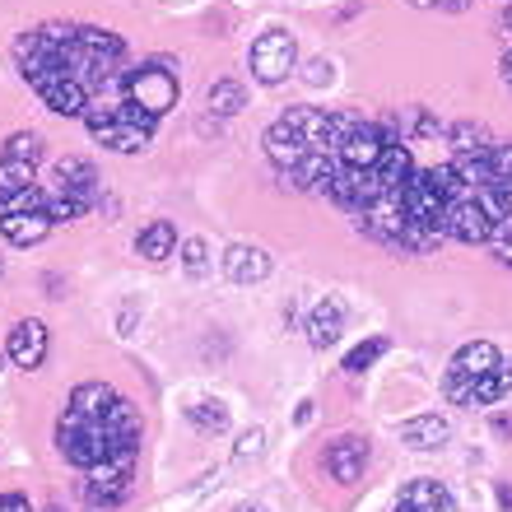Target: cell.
Wrapping results in <instances>:
<instances>
[{"instance_id":"cb8c5ba5","label":"cell","mask_w":512,"mask_h":512,"mask_svg":"<svg viewBox=\"0 0 512 512\" xmlns=\"http://www.w3.org/2000/svg\"><path fill=\"white\" fill-rule=\"evenodd\" d=\"M47 191L38 187H19V191H5L0 196V215H47Z\"/></svg>"},{"instance_id":"9a60e30c","label":"cell","mask_w":512,"mask_h":512,"mask_svg":"<svg viewBox=\"0 0 512 512\" xmlns=\"http://www.w3.org/2000/svg\"><path fill=\"white\" fill-rule=\"evenodd\" d=\"M508 391H512V368L499 364L494 373H485V378H475V382H466L461 391H452L447 401H457V405H494V401H503Z\"/></svg>"},{"instance_id":"d6a6232c","label":"cell","mask_w":512,"mask_h":512,"mask_svg":"<svg viewBox=\"0 0 512 512\" xmlns=\"http://www.w3.org/2000/svg\"><path fill=\"white\" fill-rule=\"evenodd\" d=\"M489 173L494 182H512V145H489Z\"/></svg>"},{"instance_id":"ffe728a7","label":"cell","mask_w":512,"mask_h":512,"mask_svg":"<svg viewBox=\"0 0 512 512\" xmlns=\"http://www.w3.org/2000/svg\"><path fill=\"white\" fill-rule=\"evenodd\" d=\"M266 154H270V159H275V163H280L284 173H294L298 163H308V159H312V154H308V149H303V145H298V140H294V131H289V126H284V122H275V126H270V131H266Z\"/></svg>"},{"instance_id":"52a82bcc","label":"cell","mask_w":512,"mask_h":512,"mask_svg":"<svg viewBox=\"0 0 512 512\" xmlns=\"http://www.w3.org/2000/svg\"><path fill=\"white\" fill-rule=\"evenodd\" d=\"M247 61H252V75L261 84L289 80V70L298 66V42H294V33H284V28H270V33H261V38L252 42Z\"/></svg>"},{"instance_id":"5bb4252c","label":"cell","mask_w":512,"mask_h":512,"mask_svg":"<svg viewBox=\"0 0 512 512\" xmlns=\"http://www.w3.org/2000/svg\"><path fill=\"white\" fill-rule=\"evenodd\" d=\"M396 512H457V503L438 480H410L396 499Z\"/></svg>"},{"instance_id":"e575fe53","label":"cell","mask_w":512,"mask_h":512,"mask_svg":"<svg viewBox=\"0 0 512 512\" xmlns=\"http://www.w3.org/2000/svg\"><path fill=\"white\" fill-rule=\"evenodd\" d=\"M266 447V429H247L243 438H238V457H256Z\"/></svg>"},{"instance_id":"ac0fdd59","label":"cell","mask_w":512,"mask_h":512,"mask_svg":"<svg viewBox=\"0 0 512 512\" xmlns=\"http://www.w3.org/2000/svg\"><path fill=\"white\" fill-rule=\"evenodd\" d=\"M340 331H345V308H340L336 298H322L308 317V340L317 345V350H331V345L340 340Z\"/></svg>"},{"instance_id":"6da1fadb","label":"cell","mask_w":512,"mask_h":512,"mask_svg":"<svg viewBox=\"0 0 512 512\" xmlns=\"http://www.w3.org/2000/svg\"><path fill=\"white\" fill-rule=\"evenodd\" d=\"M56 447L70 466L80 471H94L117 452H140V419H135L131 401H117L103 410V415H80V410H66L61 424H56Z\"/></svg>"},{"instance_id":"1f68e13d","label":"cell","mask_w":512,"mask_h":512,"mask_svg":"<svg viewBox=\"0 0 512 512\" xmlns=\"http://www.w3.org/2000/svg\"><path fill=\"white\" fill-rule=\"evenodd\" d=\"M489 247L499 252V261H503V266H512V215L494 224V233H489Z\"/></svg>"},{"instance_id":"d6986e66","label":"cell","mask_w":512,"mask_h":512,"mask_svg":"<svg viewBox=\"0 0 512 512\" xmlns=\"http://www.w3.org/2000/svg\"><path fill=\"white\" fill-rule=\"evenodd\" d=\"M56 219L52 215H0V233L10 238L14 247H33L52 233Z\"/></svg>"},{"instance_id":"60d3db41","label":"cell","mask_w":512,"mask_h":512,"mask_svg":"<svg viewBox=\"0 0 512 512\" xmlns=\"http://www.w3.org/2000/svg\"><path fill=\"white\" fill-rule=\"evenodd\" d=\"M503 75H508V80H512V56H508V61H503Z\"/></svg>"},{"instance_id":"277c9868","label":"cell","mask_w":512,"mask_h":512,"mask_svg":"<svg viewBox=\"0 0 512 512\" xmlns=\"http://www.w3.org/2000/svg\"><path fill=\"white\" fill-rule=\"evenodd\" d=\"M280 122L294 131V140L308 149V154H331V159H336L340 131H345L350 117H336V112H322V108H289Z\"/></svg>"},{"instance_id":"44dd1931","label":"cell","mask_w":512,"mask_h":512,"mask_svg":"<svg viewBox=\"0 0 512 512\" xmlns=\"http://www.w3.org/2000/svg\"><path fill=\"white\" fill-rule=\"evenodd\" d=\"M378 182H382V191H401L410 177H415V163H410V149L405 145H387V154L378 159Z\"/></svg>"},{"instance_id":"d4e9b609","label":"cell","mask_w":512,"mask_h":512,"mask_svg":"<svg viewBox=\"0 0 512 512\" xmlns=\"http://www.w3.org/2000/svg\"><path fill=\"white\" fill-rule=\"evenodd\" d=\"M205 103H210L215 117H233V112H243L247 94H243V84L238 80H215L210 84V94H205Z\"/></svg>"},{"instance_id":"ba28073f","label":"cell","mask_w":512,"mask_h":512,"mask_svg":"<svg viewBox=\"0 0 512 512\" xmlns=\"http://www.w3.org/2000/svg\"><path fill=\"white\" fill-rule=\"evenodd\" d=\"M387 145H396L387 135V126H373V122H345L340 131V145H336V163L345 168H378V159L387 154Z\"/></svg>"},{"instance_id":"83f0119b","label":"cell","mask_w":512,"mask_h":512,"mask_svg":"<svg viewBox=\"0 0 512 512\" xmlns=\"http://www.w3.org/2000/svg\"><path fill=\"white\" fill-rule=\"evenodd\" d=\"M452 145L457 154H475V149H489V131L480 122H457L452 126Z\"/></svg>"},{"instance_id":"f35d334b","label":"cell","mask_w":512,"mask_h":512,"mask_svg":"<svg viewBox=\"0 0 512 512\" xmlns=\"http://www.w3.org/2000/svg\"><path fill=\"white\" fill-rule=\"evenodd\" d=\"M499 503H503V508H512V489H508V485L499 489Z\"/></svg>"},{"instance_id":"9c48e42d","label":"cell","mask_w":512,"mask_h":512,"mask_svg":"<svg viewBox=\"0 0 512 512\" xmlns=\"http://www.w3.org/2000/svg\"><path fill=\"white\" fill-rule=\"evenodd\" d=\"M503 364V354L499 345H489V340H471V345H461L457 354H452V364H447V382L443 391L452 396V391H461L466 382L475 378H485V373H494V368Z\"/></svg>"},{"instance_id":"4fadbf2b","label":"cell","mask_w":512,"mask_h":512,"mask_svg":"<svg viewBox=\"0 0 512 512\" xmlns=\"http://www.w3.org/2000/svg\"><path fill=\"white\" fill-rule=\"evenodd\" d=\"M5 354H10L19 368H38L42 359H47V326L42 322H14L10 340H5Z\"/></svg>"},{"instance_id":"4dcf8cb0","label":"cell","mask_w":512,"mask_h":512,"mask_svg":"<svg viewBox=\"0 0 512 512\" xmlns=\"http://www.w3.org/2000/svg\"><path fill=\"white\" fill-rule=\"evenodd\" d=\"M182 261H187L191 275H205V270H210V247H205L201 238H187V243H182Z\"/></svg>"},{"instance_id":"f1b7e54d","label":"cell","mask_w":512,"mask_h":512,"mask_svg":"<svg viewBox=\"0 0 512 512\" xmlns=\"http://www.w3.org/2000/svg\"><path fill=\"white\" fill-rule=\"evenodd\" d=\"M382 354H387V340H364V345H359V350H350V359H345V373H354V378H359V373H364V368H373L382 359Z\"/></svg>"},{"instance_id":"7c38bea8","label":"cell","mask_w":512,"mask_h":512,"mask_svg":"<svg viewBox=\"0 0 512 512\" xmlns=\"http://www.w3.org/2000/svg\"><path fill=\"white\" fill-rule=\"evenodd\" d=\"M56 191L70 196V201H80L84 210L98 201V173L89 159H61L56 163Z\"/></svg>"},{"instance_id":"8992f818","label":"cell","mask_w":512,"mask_h":512,"mask_svg":"<svg viewBox=\"0 0 512 512\" xmlns=\"http://www.w3.org/2000/svg\"><path fill=\"white\" fill-rule=\"evenodd\" d=\"M131 480H135V452H117L103 466H94L89 485H84V503L94 512H112L131 494Z\"/></svg>"},{"instance_id":"5b68a950","label":"cell","mask_w":512,"mask_h":512,"mask_svg":"<svg viewBox=\"0 0 512 512\" xmlns=\"http://www.w3.org/2000/svg\"><path fill=\"white\" fill-rule=\"evenodd\" d=\"M443 233H447V238H457V243H489V233H494V215H489L485 201L475 196L471 182H466V187L447 201Z\"/></svg>"},{"instance_id":"603a6c76","label":"cell","mask_w":512,"mask_h":512,"mask_svg":"<svg viewBox=\"0 0 512 512\" xmlns=\"http://www.w3.org/2000/svg\"><path fill=\"white\" fill-rule=\"evenodd\" d=\"M112 401H117V391L108 382H84L70 391V410H80V415H103Z\"/></svg>"},{"instance_id":"30bf717a","label":"cell","mask_w":512,"mask_h":512,"mask_svg":"<svg viewBox=\"0 0 512 512\" xmlns=\"http://www.w3.org/2000/svg\"><path fill=\"white\" fill-rule=\"evenodd\" d=\"M322 466H326V475H331L336 485H354V480L364 475V466H368V443L364 438H354V433H345V438H336V443H326Z\"/></svg>"},{"instance_id":"836d02e7","label":"cell","mask_w":512,"mask_h":512,"mask_svg":"<svg viewBox=\"0 0 512 512\" xmlns=\"http://www.w3.org/2000/svg\"><path fill=\"white\" fill-rule=\"evenodd\" d=\"M303 80H308V84H331V80H336V66L317 56V61H308V75H303Z\"/></svg>"},{"instance_id":"ab89813d","label":"cell","mask_w":512,"mask_h":512,"mask_svg":"<svg viewBox=\"0 0 512 512\" xmlns=\"http://www.w3.org/2000/svg\"><path fill=\"white\" fill-rule=\"evenodd\" d=\"M233 512H266V508H256V503H238Z\"/></svg>"},{"instance_id":"484cf974","label":"cell","mask_w":512,"mask_h":512,"mask_svg":"<svg viewBox=\"0 0 512 512\" xmlns=\"http://www.w3.org/2000/svg\"><path fill=\"white\" fill-rule=\"evenodd\" d=\"M0 163H24V168H38L42 163V140L33 131H19L5 140V149H0Z\"/></svg>"},{"instance_id":"8d00e7d4","label":"cell","mask_w":512,"mask_h":512,"mask_svg":"<svg viewBox=\"0 0 512 512\" xmlns=\"http://www.w3.org/2000/svg\"><path fill=\"white\" fill-rule=\"evenodd\" d=\"M494 429H499V433H512V419H508V415H499V419H494Z\"/></svg>"},{"instance_id":"f546056e","label":"cell","mask_w":512,"mask_h":512,"mask_svg":"<svg viewBox=\"0 0 512 512\" xmlns=\"http://www.w3.org/2000/svg\"><path fill=\"white\" fill-rule=\"evenodd\" d=\"M396 131H401V140H405V135H429V131H438V126H433V117H424L419 108H405L401 117H396Z\"/></svg>"},{"instance_id":"7a4b0ae2","label":"cell","mask_w":512,"mask_h":512,"mask_svg":"<svg viewBox=\"0 0 512 512\" xmlns=\"http://www.w3.org/2000/svg\"><path fill=\"white\" fill-rule=\"evenodd\" d=\"M84 122H89V131H94L98 145L117 149V154H135V149L149 145V135H154V122L159 117H149L145 108H135L131 98H122V103H89V112H84Z\"/></svg>"},{"instance_id":"2e32d148","label":"cell","mask_w":512,"mask_h":512,"mask_svg":"<svg viewBox=\"0 0 512 512\" xmlns=\"http://www.w3.org/2000/svg\"><path fill=\"white\" fill-rule=\"evenodd\" d=\"M224 270H229V280H238V284H256L270 275V256L261 252V247L233 243L229 252H224Z\"/></svg>"},{"instance_id":"8fae6325","label":"cell","mask_w":512,"mask_h":512,"mask_svg":"<svg viewBox=\"0 0 512 512\" xmlns=\"http://www.w3.org/2000/svg\"><path fill=\"white\" fill-rule=\"evenodd\" d=\"M42 94V103L52 112H61V117H84L89 112V89H84L75 75H47V80L33 84Z\"/></svg>"},{"instance_id":"4316f807","label":"cell","mask_w":512,"mask_h":512,"mask_svg":"<svg viewBox=\"0 0 512 512\" xmlns=\"http://www.w3.org/2000/svg\"><path fill=\"white\" fill-rule=\"evenodd\" d=\"M187 419L201 433H224L229 429V405L224 401H196V405H187Z\"/></svg>"},{"instance_id":"b9f144b4","label":"cell","mask_w":512,"mask_h":512,"mask_svg":"<svg viewBox=\"0 0 512 512\" xmlns=\"http://www.w3.org/2000/svg\"><path fill=\"white\" fill-rule=\"evenodd\" d=\"M503 28H508V33H512V10H508V14H503Z\"/></svg>"},{"instance_id":"74e56055","label":"cell","mask_w":512,"mask_h":512,"mask_svg":"<svg viewBox=\"0 0 512 512\" xmlns=\"http://www.w3.org/2000/svg\"><path fill=\"white\" fill-rule=\"evenodd\" d=\"M415 10H429V5H447V0H410Z\"/></svg>"},{"instance_id":"d590c367","label":"cell","mask_w":512,"mask_h":512,"mask_svg":"<svg viewBox=\"0 0 512 512\" xmlns=\"http://www.w3.org/2000/svg\"><path fill=\"white\" fill-rule=\"evenodd\" d=\"M0 512H28L24 494H0Z\"/></svg>"},{"instance_id":"7bdbcfd3","label":"cell","mask_w":512,"mask_h":512,"mask_svg":"<svg viewBox=\"0 0 512 512\" xmlns=\"http://www.w3.org/2000/svg\"><path fill=\"white\" fill-rule=\"evenodd\" d=\"M52 512H56V508H52Z\"/></svg>"},{"instance_id":"7402d4cb","label":"cell","mask_w":512,"mask_h":512,"mask_svg":"<svg viewBox=\"0 0 512 512\" xmlns=\"http://www.w3.org/2000/svg\"><path fill=\"white\" fill-rule=\"evenodd\" d=\"M177 247V229L168 224V219H154L149 229H140V238H135V252L145 256V261H168Z\"/></svg>"},{"instance_id":"3957f363","label":"cell","mask_w":512,"mask_h":512,"mask_svg":"<svg viewBox=\"0 0 512 512\" xmlns=\"http://www.w3.org/2000/svg\"><path fill=\"white\" fill-rule=\"evenodd\" d=\"M177 94L182 89H177V75L168 61H149V66L126 75V98H131L135 108H145L149 117H163L177 103Z\"/></svg>"},{"instance_id":"e0dca14e","label":"cell","mask_w":512,"mask_h":512,"mask_svg":"<svg viewBox=\"0 0 512 512\" xmlns=\"http://www.w3.org/2000/svg\"><path fill=\"white\" fill-rule=\"evenodd\" d=\"M447 419L443 415H415L401 424V443L410 447V452H433V447L447 443Z\"/></svg>"}]
</instances>
